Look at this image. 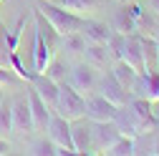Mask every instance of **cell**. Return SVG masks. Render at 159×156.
Masks as SVG:
<instances>
[{
	"instance_id": "cell-1",
	"label": "cell",
	"mask_w": 159,
	"mask_h": 156,
	"mask_svg": "<svg viewBox=\"0 0 159 156\" xmlns=\"http://www.w3.org/2000/svg\"><path fill=\"white\" fill-rule=\"evenodd\" d=\"M35 8L43 13V18L53 25V30L61 35V38H63V35H71V33H78V30L84 28V20H86V18L76 15V13H71V10L61 8V5H56V3H48V0H38Z\"/></svg>"
},
{
	"instance_id": "cell-2",
	"label": "cell",
	"mask_w": 159,
	"mask_h": 156,
	"mask_svg": "<svg viewBox=\"0 0 159 156\" xmlns=\"http://www.w3.org/2000/svg\"><path fill=\"white\" fill-rule=\"evenodd\" d=\"M53 113H58L66 121L86 119V98L76 88H71L68 81H63V83H58V98H56Z\"/></svg>"
},
{
	"instance_id": "cell-3",
	"label": "cell",
	"mask_w": 159,
	"mask_h": 156,
	"mask_svg": "<svg viewBox=\"0 0 159 156\" xmlns=\"http://www.w3.org/2000/svg\"><path fill=\"white\" fill-rule=\"evenodd\" d=\"M66 81H68L71 88H76L78 93H81L84 98H89V96H93L96 88H98V71L84 61V63H76L73 68H68V78Z\"/></svg>"
},
{
	"instance_id": "cell-4",
	"label": "cell",
	"mask_w": 159,
	"mask_h": 156,
	"mask_svg": "<svg viewBox=\"0 0 159 156\" xmlns=\"http://www.w3.org/2000/svg\"><path fill=\"white\" fill-rule=\"evenodd\" d=\"M10 119H13V133L15 136H28L33 133V116H30V103H28V93L18 96L15 101H10Z\"/></svg>"
},
{
	"instance_id": "cell-5",
	"label": "cell",
	"mask_w": 159,
	"mask_h": 156,
	"mask_svg": "<svg viewBox=\"0 0 159 156\" xmlns=\"http://www.w3.org/2000/svg\"><path fill=\"white\" fill-rule=\"evenodd\" d=\"M119 128L114 121H91V149L93 154H106L109 146L119 139Z\"/></svg>"
},
{
	"instance_id": "cell-6",
	"label": "cell",
	"mask_w": 159,
	"mask_h": 156,
	"mask_svg": "<svg viewBox=\"0 0 159 156\" xmlns=\"http://www.w3.org/2000/svg\"><path fill=\"white\" fill-rule=\"evenodd\" d=\"M46 131H48V139H51L58 149H63L66 154H76L73 139H71V121H66V119H61L58 113H53Z\"/></svg>"
},
{
	"instance_id": "cell-7",
	"label": "cell",
	"mask_w": 159,
	"mask_h": 156,
	"mask_svg": "<svg viewBox=\"0 0 159 156\" xmlns=\"http://www.w3.org/2000/svg\"><path fill=\"white\" fill-rule=\"evenodd\" d=\"M96 93H101L104 98H109L114 106H124V103H129V98H131L129 91L114 78L111 71H109V73L104 71L101 76H98V88H96Z\"/></svg>"
},
{
	"instance_id": "cell-8",
	"label": "cell",
	"mask_w": 159,
	"mask_h": 156,
	"mask_svg": "<svg viewBox=\"0 0 159 156\" xmlns=\"http://www.w3.org/2000/svg\"><path fill=\"white\" fill-rule=\"evenodd\" d=\"M131 96H142V98H149L152 103H157L159 101V68L136 73L134 86H131Z\"/></svg>"
},
{
	"instance_id": "cell-9",
	"label": "cell",
	"mask_w": 159,
	"mask_h": 156,
	"mask_svg": "<svg viewBox=\"0 0 159 156\" xmlns=\"http://www.w3.org/2000/svg\"><path fill=\"white\" fill-rule=\"evenodd\" d=\"M116 108L119 106H114L101 93H93V96L86 98V119L89 121H114Z\"/></svg>"
},
{
	"instance_id": "cell-10",
	"label": "cell",
	"mask_w": 159,
	"mask_h": 156,
	"mask_svg": "<svg viewBox=\"0 0 159 156\" xmlns=\"http://www.w3.org/2000/svg\"><path fill=\"white\" fill-rule=\"evenodd\" d=\"M126 106H129V111L134 113V119L142 124L144 133L154 131V126H157V116H154V106H152L149 98H142V96H131Z\"/></svg>"
},
{
	"instance_id": "cell-11",
	"label": "cell",
	"mask_w": 159,
	"mask_h": 156,
	"mask_svg": "<svg viewBox=\"0 0 159 156\" xmlns=\"http://www.w3.org/2000/svg\"><path fill=\"white\" fill-rule=\"evenodd\" d=\"M28 103H30V116H33V128H35V131H46L53 111L48 108V103L41 98V96H38L35 88L28 91Z\"/></svg>"
},
{
	"instance_id": "cell-12",
	"label": "cell",
	"mask_w": 159,
	"mask_h": 156,
	"mask_svg": "<svg viewBox=\"0 0 159 156\" xmlns=\"http://www.w3.org/2000/svg\"><path fill=\"white\" fill-rule=\"evenodd\" d=\"M114 126L119 128V133H121V136H131V139H139V136L144 133L142 124H139V121L134 119V113L129 111V106H126V103L116 108V116H114Z\"/></svg>"
},
{
	"instance_id": "cell-13",
	"label": "cell",
	"mask_w": 159,
	"mask_h": 156,
	"mask_svg": "<svg viewBox=\"0 0 159 156\" xmlns=\"http://www.w3.org/2000/svg\"><path fill=\"white\" fill-rule=\"evenodd\" d=\"M119 61H126L136 73L144 71V58H142V35L134 33V35H126L124 38V50H121V58Z\"/></svg>"
},
{
	"instance_id": "cell-14",
	"label": "cell",
	"mask_w": 159,
	"mask_h": 156,
	"mask_svg": "<svg viewBox=\"0 0 159 156\" xmlns=\"http://www.w3.org/2000/svg\"><path fill=\"white\" fill-rule=\"evenodd\" d=\"M81 55H84V61L89 66H93L96 71H101V73L111 68V53H109V48L104 43H86Z\"/></svg>"
},
{
	"instance_id": "cell-15",
	"label": "cell",
	"mask_w": 159,
	"mask_h": 156,
	"mask_svg": "<svg viewBox=\"0 0 159 156\" xmlns=\"http://www.w3.org/2000/svg\"><path fill=\"white\" fill-rule=\"evenodd\" d=\"M71 139H73V149L76 154H93L91 149V121L78 119L71 121Z\"/></svg>"
},
{
	"instance_id": "cell-16",
	"label": "cell",
	"mask_w": 159,
	"mask_h": 156,
	"mask_svg": "<svg viewBox=\"0 0 159 156\" xmlns=\"http://www.w3.org/2000/svg\"><path fill=\"white\" fill-rule=\"evenodd\" d=\"M30 88H35V91H38V96H41V98L48 103V108L53 111L56 98H58V83H56V81H51L46 73H41V76H35L33 81H30Z\"/></svg>"
},
{
	"instance_id": "cell-17",
	"label": "cell",
	"mask_w": 159,
	"mask_h": 156,
	"mask_svg": "<svg viewBox=\"0 0 159 156\" xmlns=\"http://www.w3.org/2000/svg\"><path fill=\"white\" fill-rule=\"evenodd\" d=\"M81 33H84V38L89 43H109V38H111V25H106V23H101V20H84V28H81Z\"/></svg>"
},
{
	"instance_id": "cell-18",
	"label": "cell",
	"mask_w": 159,
	"mask_h": 156,
	"mask_svg": "<svg viewBox=\"0 0 159 156\" xmlns=\"http://www.w3.org/2000/svg\"><path fill=\"white\" fill-rule=\"evenodd\" d=\"M48 3H56V5H61V8H66V10L76 13V15L86 18V15L96 13L106 0H48Z\"/></svg>"
},
{
	"instance_id": "cell-19",
	"label": "cell",
	"mask_w": 159,
	"mask_h": 156,
	"mask_svg": "<svg viewBox=\"0 0 159 156\" xmlns=\"http://www.w3.org/2000/svg\"><path fill=\"white\" fill-rule=\"evenodd\" d=\"M111 30H114V33H121V35H134V33H139L136 20L129 15V10H126V8H121V10H116V13H114Z\"/></svg>"
},
{
	"instance_id": "cell-20",
	"label": "cell",
	"mask_w": 159,
	"mask_h": 156,
	"mask_svg": "<svg viewBox=\"0 0 159 156\" xmlns=\"http://www.w3.org/2000/svg\"><path fill=\"white\" fill-rule=\"evenodd\" d=\"M111 73H114V78L119 83H121L126 91H129V96H131V86H134V78H136V71L126 63V61H114V66L109 68Z\"/></svg>"
},
{
	"instance_id": "cell-21",
	"label": "cell",
	"mask_w": 159,
	"mask_h": 156,
	"mask_svg": "<svg viewBox=\"0 0 159 156\" xmlns=\"http://www.w3.org/2000/svg\"><path fill=\"white\" fill-rule=\"evenodd\" d=\"M86 38H84V33L78 30V33H71V35H63L61 38V48L58 50H66L68 55H81L84 53V48H86Z\"/></svg>"
},
{
	"instance_id": "cell-22",
	"label": "cell",
	"mask_w": 159,
	"mask_h": 156,
	"mask_svg": "<svg viewBox=\"0 0 159 156\" xmlns=\"http://www.w3.org/2000/svg\"><path fill=\"white\" fill-rule=\"evenodd\" d=\"M106 154L109 156H131L134 154V139L131 136H119V139L109 146Z\"/></svg>"
},
{
	"instance_id": "cell-23",
	"label": "cell",
	"mask_w": 159,
	"mask_h": 156,
	"mask_svg": "<svg viewBox=\"0 0 159 156\" xmlns=\"http://www.w3.org/2000/svg\"><path fill=\"white\" fill-rule=\"evenodd\" d=\"M23 30H25V15H20V18H18V23H15V28H13V30H5L8 53H10V50H18V46H20V35H23Z\"/></svg>"
},
{
	"instance_id": "cell-24",
	"label": "cell",
	"mask_w": 159,
	"mask_h": 156,
	"mask_svg": "<svg viewBox=\"0 0 159 156\" xmlns=\"http://www.w3.org/2000/svg\"><path fill=\"white\" fill-rule=\"evenodd\" d=\"M20 83H23V78L18 76L10 66H0V88H10V91H15Z\"/></svg>"
},
{
	"instance_id": "cell-25",
	"label": "cell",
	"mask_w": 159,
	"mask_h": 156,
	"mask_svg": "<svg viewBox=\"0 0 159 156\" xmlns=\"http://www.w3.org/2000/svg\"><path fill=\"white\" fill-rule=\"evenodd\" d=\"M46 76L51 78V81H56V83H63L68 78V68L58 61V58H53V61L48 63V68H46Z\"/></svg>"
},
{
	"instance_id": "cell-26",
	"label": "cell",
	"mask_w": 159,
	"mask_h": 156,
	"mask_svg": "<svg viewBox=\"0 0 159 156\" xmlns=\"http://www.w3.org/2000/svg\"><path fill=\"white\" fill-rule=\"evenodd\" d=\"M13 133V119H10V101L0 103V136Z\"/></svg>"
},
{
	"instance_id": "cell-27",
	"label": "cell",
	"mask_w": 159,
	"mask_h": 156,
	"mask_svg": "<svg viewBox=\"0 0 159 156\" xmlns=\"http://www.w3.org/2000/svg\"><path fill=\"white\" fill-rule=\"evenodd\" d=\"M30 154H48V156H51V154H56V144H53L51 139H48V141L43 139V141H38V144L30 146Z\"/></svg>"
},
{
	"instance_id": "cell-28",
	"label": "cell",
	"mask_w": 159,
	"mask_h": 156,
	"mask_svg": "<svg viewBox=\"0 0 159 156\" xmlns=\"http://www.w3.org/2000/svg\"><path fill=\"white\" fill-rule=\"evenodd\" d=\"M10 151V144L5 141V136H0V156H3V154H8Z\"/></svg>"
},
{
	"instance_id": "cell-29",
	"label": "cell",
	"mask_w": 159,
	"mask_h": 156,
	"mask_svg": "<svg viewBox=\"0 0 159 156\" xmlns=\"http://www.w3.org/2000/svg\"><path fill=\"white\" fill-rule=\"evenodd\" d=\"M152 154H159V133L152 136Z\"/></svg>"
},
{
	"instance_id": "cell-30",
	"label": "cell",
	"mask_w": 159,
	"mask_h": 156,
	"mask_svg": "<svg viewBox=\"0 0 159 156\" xmlns=\"http://www.w3.org/2000/svg\"><path fill=\"white\" fill-rule=\"evenodd\" d=\"M147 5H149V10H154L159 15V0H147Z\"/></svg>"
},
{
	"instance_id": "cell-31",
	"label": "cell",
	"mask_w": 159,
	"mask_h": 156,
	"mask_svg": "<svg viewBox=\"0 0 159 156\" xmlns=\"http://www.w3.org/2000/svg\"><path fill=\"white\" fill-rule=\"evenodd\" d=\"M152 38H154V43H157V50H159V28H157V33H154Z\"/></svg>"
},
{
	"instance_id": "cell-32",
	"label": "cell",
	"mask_w": 159,
	"mask_h": 156,
	"mask_svg": "<svg viewBox=\"0 0 159 156\" xmlns=\"http://www.w3.org/2000/svg\"><path fill=\"white\" fill-rule=\"evenodd\" d=\"M3 101H5V91L0 88V103H3Z\"/></svg>"
},
{
	"instance_id": "cell-33",
	"label": "cell",
	"mask_w": 159,
	"mask_h": 156,
	"mask_svg": "<svg viewBox=\"0 0 159 156\" xmlns=\"http://www.w3.org/2000/svg\"><path fill=\"white\" fill-rule=\"evenodd\" d=\"M121 3H131V0H121Z\"/></svg>"
}]
</instances>
